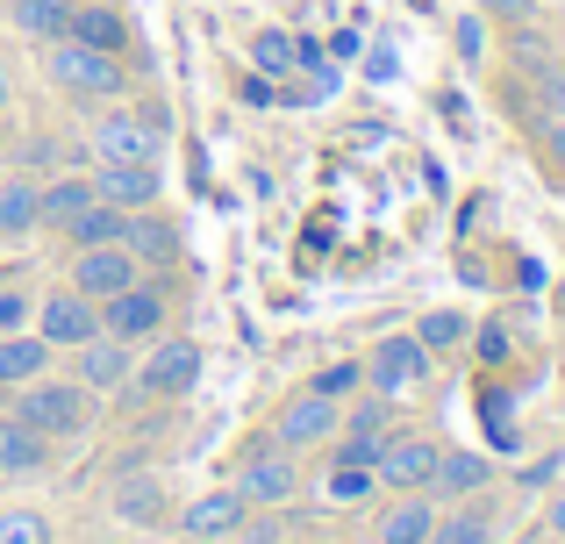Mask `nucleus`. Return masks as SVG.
Here are the masks:
<instances>
[{
  "mask_svg": "<svg viewBox=\"0 0 565 544\" xmlns=\"http://www.w3.org/2000/svg\"><path fill=\"white\" fill-rule=\"evenodd\" d=\"M43 79H51L65 100H94V108H115V100L129 94V57L57 36V43H43Z\"/></svg>",
  "mask_w": 565,
  "mask_h": 544,
  "instance_id": "f257e3e1",
  "label": "nucleus"
},
{
  "mask_svg": "<svg viewBox=\"0 0 565 544\" xmlns=\"http://www.w3.org/2000/svg\"><path fill=\"white\" fill-rule=\"evenodd\" d=\"M8 402H14V416H22L36 437H51V445H72V437L94 430V402H100V394L79 387L72 373H65V380H57V373H36L29 387H14Z\"/></svg>",
  "mask_w": 565,
  "mask_h": 544,
  "instance_id": "f03ea898",
  "label": "nucleus"
},
{
  "mask_svg": "<svg viewBox=\"0 0 565 544\" xmlns=\"http://www.w3.org/2000/svg\"><path fill=\"white\" fill-rule=\"evenodd\" d=\"M201 344L180 330H166V337H151V344L137 351V373H129V387L122 394H137V402H158V408H172V402H186L193 387H201Z\"/></svg>",
  "mask_w": 565,
  "mask_h": 544,
  "instance_id": "7ed1b4c3",
  "label": "nucleus"
},
{
  "mask_svg": "<svg viewBox=\"0 0 565 544\" xmlns=\"http://www.w3.org/2000/svg\"><path fill=\"white\" fill-rule=\"evenodd\" d=\"M230 488L244 494L250 509H294L301 502V459H294L287 445H273V437H250L244 445V459H236V473H230Z\"/></svg>",
  "mask_w": 565,
  "mask_h": 544,
  "instance_id": "20e7f679",
  "label": "nucleus"
},
{
  "mask_svg": "<svg viewBox=\"0 0 565 544\" xmlns=\"http://www.w3.org/2000/svg\"><path fill=\"white\" fill-rule=\"evenodd\" d=\"M100 330L108 337H122V344H151V337H166L172 330V287H166V273H143V279H129L122 294H108L100 301Z\"/></svg>",
  "mask_w": 565,
  "mask_h": 544,
  "instance_id": "39448f33",
  "label": "nucleus"
},
{
  "mask_svg": "<svg viewBox=\"0 0 565 544\" xmlns=\"http://www.w3.org/2000/svg\"><path fill=\"white\" fill-rule=\"evenodd\" d=\"M337 430H344V402H330V394H316V387H294V394H279L273 423H265V437H273V445H287L294 459L322 451Z\"/></svg>",
  "mask_w": 565,
  "mask_h": 544,
  "instance_id": "423d86ee",
  "label": "nucleus"
},
{
  "mask_svg": "<svg viewBox=\"0 0 565 544\" xmlns=\"http://www.w3.org/2000/svg\"><path fill=\"white\" fill-rule=\"evenodd\" d=\"M429 373H437V359L423 351L415 330H394V337H380V344L365 351V387H380V394H415Z\"/></svg>",
  "mask_w": 565,
  "mask_h": 544,
  "instance_id": "0eeeda50",
  "label": "nucleus"
},
{
  "mask_svg": "<svg viewBox=\"0 0 565 544\" xmlns=\"http://www.w3.org/2000/svg\"><path fill=\"white\" fill-rule=\"evenodd\" d=\"M29 330L43 337L51 351H79L86 337H100V301H86L79 287H51L29 316Z\"/></svg>",
  "mask_w": 565,
  "mask_h": 544,
  "instance_id": "6e6552de",
  "label": "nucleus"
},
{
  "mask_svg": "<svg viewBox=\"0 0 565 544\" xmlns=\"http://www.w3.org/2000/svg\"><path fill=\"white\" fill-rule=\"evenodd\" d=\"M437 459H444L437 437L415 430V423H401V430L386 437V451H380V494H394V488H429Z\"/></svg>",
  "mask_w": 565,
  "mask_h": 544,
  "instance_id": "1a4fd4ad",
  "label": "nucleus"
},
{
  "mask_svg": "<svg viewBox=\"0 0 565 544\" xmlns=\"http://www.w3.org/2000/svg\"><path fill=\"white\" fill-rule=\"evenodd\" d=\"M244 523H250V502L236 488H207V494H193L180 509V537L186 544H230Z\"/></svg>",
  "mask_w": 565,
  "mask_h": 544,
  "instance_id": "9d476101",
  "label": "nucleus"
},
{
  "mask_svg": "<svg viewBox=\"0 0 565 544\" xmlns=\"http://www.w3.org/2000/svg\"><path fill=\"white\" fill-rule=\"evenodd\" d=\"M129 279H143L137 252H129V244H94V252H72V279H65V287H79L86 301H108V294H122Z\"/></svg>",
  "mask_w": 565,
  "mask_h": 544,
  "instance_id": "9b49d317",
  "label": "nucleus"
},
{
  "mask_svg": "<svg viewBox=\"0 0 565 544\" xmlns=\"http://www.w3.org/2000/svg\"><path fill=\"white\" fill-rule=\"evenodd\" d=\"M129 373H137V344H122V337H108V330L86 337V344L72 351V380L94 387V394H122Z\"/></svg>",
  "mask_w": 565,
  "mask_h": 544,
  "instance_id": "f8f14e48",
  "label": "nucleus"
},
{
  "mask_svg": "<svg viewBox=\"0 0 565 544\" xmlns=\"http://www.w3.org/2000/svg\"><path fill=\"white\" fill-rule=\"evenodd\" d=\"M94 194L137 215V209H158V201H166V180H158V166H143V158H100Z\"/></svg>",
  "mask_w": 565,
  "mask_h": 544,
  "instance_id": "ddd939ff",
  "label": "nucleus"
},
{
  "mask_svg": "<svg viewBox=\"0 0 565 544\" xmlns=\"http://www.w3.org/2000/svg\"><path fill=\"white\" fill-rule=\"evenodd\" d=\"M158 115H122V108H108L94 122V143H86V151H94V166L100 158H143V166H158Z\"/></svg>",
  "mask_w": 565,
  "mask_h": 544,
  "instance_id": "4468645a",
  "label": "nucleus"
},
{
  "mask_svg": "<svg viewBox=\"0 0 565 544\" xmlns=\"http://www.w3.org/2000/svg\"><path fill=\"white\" fill-rule=\"evenodd\" d=\"M429 523H437V494L429 488H394L373 516V544H429Z\"/></svg>",
  "mask_w": 565,
  "mask_h": 544,
  "instance_id": "2eb2a0df",
  "label": "nucleus"
},
{
  "mask_svg": "<svg viewBox=\"0 0 565 544\" xmlns=\"http://www.w3.org/2000/svg\"><path fill=\"white\" fill-rule=\"evenodd\" d=\"M494 531H501V502L487 488V494H466V502H444L437 523H429V544H487Z\"/></svg>",
  "mask_w": 565,
  "mask_h": 544,
  "instance_id": "dca6fc26",
  "label": "nucleus"
},
{
  "mask_svg": "<svg viewBox=\"0 0 565 544\" xmlns=\"http://www.w3.org/2000/svg\"><path fill=\"white\" fill-rule=\"evenodd\" d=\"M51 459H57L51 437H36L14 408H0V480H36L51 473Z\"/></svg>",
  "mask_w": 565,
  "mask_h": 544,
  "instance_id": "f3484780",
  "label": "nucleus"
},
{
  "mask_svg": "<svg viewBox=\"0 0 565 544\" xmlns=\"http://www.w3.org/2000/svg\"><path fill=\"white\" fill-rule=\"evenodd\" d=\"M129 252H137V266L143 273H172V266H180V223H172V215L166 209H137V215H129Z\"/></svg>",
  "mask_w": 565,
  "mask_h": 544,
  "instance_id": "a211bd4d",
  "label": "nucleus"
},
{
  "mask_svg": "<svg viewBox=\"0 0 565 544\" xmlns=\"http://www.w3.org/2000/svg\"><path fill=\"white\" fill-rule=\"evenodd\" d=\"M57 244H65V252H94V244H122L129 237V209H115V201H86L79 215H72V223H57L51 230Z\"/></svg>",
  "mask_w": 565,
  "mask_h": 544,
  "instance_id": "6ab92c4d",
  "label": "nucleus"
},
{
  "mask_svg": "<svg viewBox=\"0 0 565 544\" xmlns=\"http://www.w3.org/2000/svg\"><path fill=\"white\" fill-rule=\"evenodd\" d=\"M108 509L122 523H137V531H166V509H172V488L158 473H129L122 488L108 494Z\"/></svg>",
  "mask_w": 565,
  "mask_h": 544,
  "instance_id": "aec40b11",
  "label": "nucleus"
},
{
  "mask_svg": "<svg viewBox=\"0 0 565 544\" xmlns=\"http://www.w3.org/2000/svg\"><path fill=\"white\" fill-rule=\"evenodd\" d=\"M494 488V466H487V451H444L437 473H429V494L444 502H466V494H487Z\"/></svg>",
  "mask_w": 565,
  "mask_h": 544,
  "instance_id": "412c9836",
  "label": "nucleus"
},
{
  "mask_svg": "<svg viewBox=\"0 0 565 544\" xmlns=\"http://www.w3.org/2000/svg\"><path fill=\"white\" fill-rule=\"evenodd\" d=\"M65 36L72 43H94V51L129 57V14L108 8V0H72V29H65Z\"/></svg>",
  "mask_w": 565,
  "mask_h": 544,
  "instance_id": "4be33fe9",
  "label": "nucleus"
},
{
  "mask_svg": "<svg viewBox=\"0 0 565 544\" xmlns=\"http://www.w3.org/2000/svg\"><path fill=\"white\" fill-rule=\"evenodd\" d=\"M51 359H57V351L43 344L36 330H8V337H0V394L29 387L36 373H51Z\"/></svg>",
  "mask_w": 565,
  "mask_h": 544,
  "instance_id": "5701e85b",
  "label": "nucleus"
},
{
  "mask_svg": "<svg viewBox=\"0 0 565 544\" xmlns=\"http://www.w3.org/2000/svg\"><path fill=\"white\" fill-rule=\"evenodd\" d=\"M0 14H8V29L29 36V43H57L72 29V0H0Z\"/></svg>",
  "mask_w": 565,
  "mask_h": 544,
  "instance_id": "b1692460",
  "label": "nucleus"
},
{
  "mask_svg": "<svg viewBox=\"0 0 565 544\" xmlns=\"http://www.w3.org/2000/svg\"><path fill=\"white\" fill-rule=\"evenodd\" d=\"M401 423H408V408H401V394L359 387V394L344 402V430H359V437H394Z\"/></svg>",
  "mask_w": 565,
  "mask_h": 544,
  "instance_id": "393cba45",
  "label": "nucleus"
},
{
  "mask_svg": "<svg viewBox=\"0 0 565 544\" xmlns=\"http://www.w3.org/2000/svg\"><path fill=\"white\" fill-rule=\"evenodd\" d=\"M415 337H423L429 359H458L472 344V308H423L415 316Z\"/></svg>",
  "mask_w": 565,
  "mask_h": 544,
  "instance_id": "a878e982",
  "label": "nucleus"
},
{
  "mask_svg": "<svg viewBox=\"0 0 565 544\" xmlns=\"http://www.w3.org/2000/svg\"><path fill=\"white\" fill-rule=\"evenodd\" d=\"M43 230V180H0V237H29Z\"/></svg>",
  "mask_w": 565,
  "mask_h": 544,
  "instance_id": "bb28decb",
  "label": "nucleus"
},
{
  "mask_svg": "<svg viewBox=\"0 0 565 544\" xmlns=\"http://www.w3.org/2000/svg\"><path fill=\"white\" fill-rule=\"evenodd\" d=\"M322 509H365L380 502V473L373 466H322Z\"/></svg>",
  "mask_w": 565,
  "mask_h": 544,
  "instance_id": "cd10ccee",
  "label": "nucleus"
},
{
  "mask_svg": "<svg viewBox=\"0 0 565 544\" xmlns=\"http://www.w3.org/2000/svg\"><path fill=\"white\" fill-rule=\"evenodd\" d=\"M86 201H94V172H51V180H43V230L72 223Z\"/></svg>",
  "mask_w": 565,
  "mask_h": 544,
  "instance_id": "c85d7f7f",
  "label": "nucleus"
},
{
  "mask_svg": "<svg viewBox=\"0 0 565 544\" xmlns=\"http://www.w3.org/2000/svg\"><path fill=\"white\" fill-rule=\"evenodd\" d=\"M250 65H258V79H294V72H301L294 36L287 29H258V36H250Z\"/></svg>",
  "mask_w": 565,
  "mask_h": 544,
  "instance_id": "c756f323",
  "label": "nucleus"
},
{
  "mask_svg": "<svg viewBox=\"0 0 565 544\" xmlns=\"http://www.w3.org/2000/svg\"><path fill=\"white\" fill-rule=\"evenodd\" d=\"M0 544H57V523L29 502H8L0 509Z\"/></svg>",
  "mask_w": 565,
  "mask_h": 544,
  "instance_id": "7c9ffc66",
  "label": "nucleus"
},
{
  "mask_svg": "<svg viewBox=\"0 0 565 544\" xmlns=\"http://www.w3.org/2000/svg\"><path fill=\"white\" fill-rule=\"evenodd\" d=\"M308 387L330 394V402H351V394L365 387V359H330V365H316V373H308Z\"/></svg>",
  "mask_w": 565,
  "mask_h": 544,
  "instance_id": "2f4dec72",
  "label": "nucleus"
},
{
  "mask_svg": "<svg viewBox=\"0 0 565 544\" xmlns=\"http://www.w3.org/2000/svg\"><path fill=\"white\" fill-rule=\"evenodd\" d=\"M472 351H480V365H501L515 351V330H509V316H487V322H472Z\"/></svg>",
  "mask_w": 565,
  "mask_h": 544,
  "instance_id": "473e14b6",
  "label": "nucleus"
},
{
  "mask_svg": "<svg viewBox=\"0 0 565 544\" xmlns=\"http://www.w3.org/2000/svg\"><path fill=\"white\" fill-rule=\"evenodd\" d=\"M537 100H544V115H565V57L537 65Z\"/></svg>",
  "mask_w": 565,
  "mask_h": 544,
  "instance_id": "72a5a7b5",
  "label": "nucleus"
},
{
  "mask_svg": "<svg viewBox=\"0 0 565 544\" xmlns=\"http://www.w3.org/2000/svg\"><path fill=\"white\" fill-rule=\"evenodd\" d=\"M29 316H36V294L0 287V337H8V330H29Z\"/></svg>",
  "mask_w": 565,
  "mask_h": 544,
  "instance_id": "f704fd0d",
  "label": "nucleus"
},
{
  "mask_svg": "<svg viewBox=\"0 0 565 544\" xmlns=\"http://www.w3.org/2000/svg\"><path fill=\"white\" fill-rule=\"evenodd\" d=\"M537 8H544V0H480V14H487V22H509V29L537 22Z\"/></svg>",
  "mask_w": 565,
  "mask_h": 544,
  "instance_id": "c9c22d12",
  "label": "nucleus"
},
{
  "mask_svg": "<svg viewBox=\"0 0 565 544\" xmlns=\"http://www.w3.org/2000/svg\"><path fill=\"white\" fill-rule=\"evenodd\" d=\"M537 137H544V166H552L558 180H565V115H544Z\"/></svg>",
  "mask_w": 565,
  "mask_h": 544,
  "instance_id": "e433bc0d",
  "label": "nucleus"
},
{
  "mask_svg": "<svg viewBox=\"0 0 565 544\" xmlns=\"http://www.w3.org/2000/svg\"><path fill=\"white\" fill-rule=\"evenodd\" d=\"M558 451H552V459H537V466H523V473H515V488H523V494H544V488H552V473H558Z\"/></svg>",
  "mask_w": 565,
  "mask_h": 544,
  "instance_id": "4c0bfd02",
  "label": "nucleus"
},
{
  "mask_svg": "<svg viewBox=\"0 0 565 544\" xmlns=\"http://www.w3.org/2000/svg\"><path fill=\"white\" fill-rule=\"evenodd\" d=\"M544 531H552V537H565V488L552 494V509H544Z\"/></svg>",
  "mask_w": 565,
  "mask_h": 544,
  "instance_id": "58836bf2",
  "label": "nucleus"
},
{
  "mask_svg": "<svg viewBox=\"0 0 565 544\" xmlns=\"http://www.w3.org/2000/svg\"><path fill=\"white\" fill-rule=\"evenodd\" d=\"M51 158H57L51 143H22V166H29V172H43V166H51Z\"/></svg>",
  "mask_w": 565,
  "mask_h": 544,
  "instance_id": "ea45409f",
  "label": "nucleus"
},
{
  "mask_svg": "<svg viewBox=\"0 0 565 544\" xmlns=\"http://www.w3.org/2000/svg\"><path fill=\"white\" fill-rule=\"evenodd\" d=\"M8 100H14V72H8V57H0V115H8Z\"/></svg>",
  "mask_w": 565,
  "mask_h": 544,
  "instance_id": "a19ab883",
  "label": "nucleus"
},
{
  "mask_svg": "<svg viewBox=\"0 0 565 544\" xmlns=\"http://www.w3.org/2000/svg\"><path fill=\"white\" fill-rule=\"evenodd\" d=\"M523 544H565V537H552V531H544V537H523Z\"/></svg>",
  "mask_w": 565,
  "mask_h": 544,
  "instance_id": "79ce46f5",
  "label": "nucleus"
},
{
  "mask_svg": "<svg viewBox=\"0 0 565 544\" xmlns=\"http://www.w3.org/2000/svg\"><path fill=\"white\" fill-rule=\"evenodd\" d=\"M180 544H186V537H180Z\"/></svg>",
  "mask_w": 565,
  "mask_h": 544,
  "instance_id": "37998d69",
  "label": "nucleus"
}]
</instances>
